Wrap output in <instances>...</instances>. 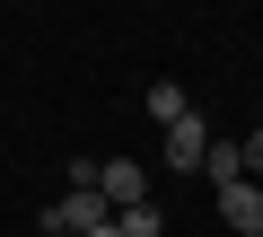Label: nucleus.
<instances>
[{
  "label": "nucleus",
  "instance_id": "1",
  "mask_svg": "<svg viewBox=\"0 0 263 237\" xmlns=\"http://www.w3.org/2000/svg\"><path fill=\"white\" fill-rule=\"evenodd\" d=\"M105 220H114V211H105V193H97V185H70L53 211H35V228H44V237H88V228H105Z\"/></svg>",
  "mask_w": 263,
  "mask_h": 237
},
{
  "label": "nucleus",
  "instance_id": "2",
  "mask_svg": "<svg viewBox=\"0 0 263 237\" xmlns=\"http://www.w3.org/2000/svg\"><path fill=\"white\" fill-rule=\"evenodd\" d=\"M97 193H105V211H141L149 202V185H141L132 158H97Z\"/></svg>",
  "mask_w": 263,
  "mask_h": 237
},
{
  "label": "nucleus",
  "instance_id": "3",
  "mask_svg": "<svg viewBox=\"0 0 263 237\" xmlns=\"http://www.w3.org/2000/svg\"><path fill=\"white\" fill-rule=\"evenodd\" d=\"M219 220H228L237 237H263V185H254V176H237V185H219Z\"/></svg>",
  "mask_w": 263,
  "mask_h": 237
},
{
  "label": "nucleus",
  "instance_id": "4",
  "mask_svg": "<svg viewBox=\"0 0 263 237\" xmlns=\"http://www.w3.org/2000/svg\"><path fill=\"white\" fill-rule=\"evenodd\" d=\"M202 150H211V123H202V105H193L184 123H167V167H184V176H193V167H202Z\"/></svg>",
  "mask_w": 263,
  "mask_h": 237
},
{
  "label": "nucleus",
  "instance_id": "5",
  "mask_svg": "<svg viewBox=\"0 0 263 237\" xmlns=\"http://www.w3.org/2000/svg\"><path fill=\"white\" fill-rule=\"evenodd\" d=\"M141 105H149V123H158V132H167V123H184V114H193V97H184L176 79H149V97H141Z\"/></svg>",
  "mask_w": 263,
  "mask_h": 237
},
{
  "label": "nucleus",
  "instance_id": "6",
  "mask_svg": "<svg viewBox=\"0 0 263 237\" xmlns=\"http://www.w3.org/2000/svg\"><path fill=\"white\" fill-rule=\"evenodd\" d=\"M202 167H211V193L246 176V158H237V141H211V150H202Z\"/></svg>",
  "mask_w": 263,
  "mask_h": 237
},
{
  "label": "nucleus",
  "instance_id": "7",
  "mask_svg": "<svg viewBox=\"0 0 263 237\" xmlns=\"http://www.w3.org/2000/svg\"><path fill=\"white\" fill-rule=\"evenodd\" d=\"M114 228H123V237H158V202H141V211H114Z\"/></svg>",
  "mask_w": 263,
  "mask_h": 237
},
{
  "label": "nucleus",
  "instance_id": "8",
  "mask_svg": "<svg viewBox=\"0 0 263 237\" xmlns=\"http://www.w3.org/2000/svg\"><path fill=\"white\" fill-rule=\"evenodd\" d=\"M237 158H246V176H254V185H263V123H254V132H246V141H237Z\"/></svg>",
  "mask_w": 263,
  "mask_h": 237
},
{
  "label": "nucleus",
  "instance_id": "9",
  "mask_svg": "<svg viewBox=\"0 0 263 237\" xmlns=\"http://www.w3.org/2000/svg\"><path fill=\"white\" fill-rule=\"evenodd\" d=\"M88 237H123V228H114V220H105V228H88Z\"/></svg>",
  "mask_w": 263,
  "mask_h": 237
}]
</instances>
